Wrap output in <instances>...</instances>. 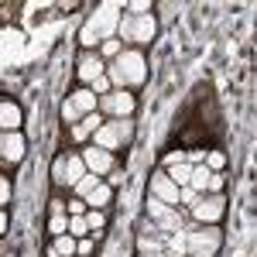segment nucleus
I'll return each mask as SVG.
<instances>
[{
    "label": "nucleus",
    "instance_id": "f257e3e1",
    "mask_svg": "<svg viewBox=\"0 0 257 257\" xmlns=\"http://www.w3.org/2000/svg\"><path fill=\"white\" fill-rule=\"evenodd\" d=\"M219 134H223V113H219V103L213 96V86L199 82L175 117L172 148L178 144L182 151H192V148H206L209 151V144L219 141Z\"/></svg>",
    "mask_w": 257,
    "mask_h": 257
},
{
    "label": "nucleus",
    "instance_id": "f03ea898",
    "mask_svg": "<svg viewBox=\"0 0 257 257\" xmlns=\"http://www.w3.org/2000/svg\"><path fill=\"white\" fill-rule=\"evenodd\" d=\"M106 76L110 82L123 89V86H141V82L148 79V65H144V55L141 52H123L120 59H113L106 65Z\"/></svg>",
    "mask_w": 257,
    "mask_h": 257
},
{
    "label": "nucleus",
    "instance_id": "7ed1b4c3",
    "mask_svg": "<svg viewBox=\"0 0 257 257\" xmlns=\"http://www.w3.org/2000/svg\"><path fill=\"white\" fill-rule=\"evenodd\" d=\"M219 247H223L219 226H196V230H185V254L189 257H216Z\"/></svg>",
    "mask_w": 257,
    "mask_h": 257
},
{
    "label": "nucleus",
    "instance_id": "20e7f679",
    "mask_svg": "<svg viewBox=\"0 0 257 257\" xmlns=\"http://www.w3.org/2000/svg\"><path fill=\"white\" fill-rule=\"evenodd\" d=\"M223 213H226V196L223 192H206L192 206V219H196L199 226H216L219 219H223Z\"/></svg>",
    "mask_w": 257,
    "mask_h": 257
},
{
    "label": "nucleus",
    "instance_id": "39448f33",
    "mask_svg": "<svg viewBox=\"0 0 257 257\" xmlns=\"http://www.w3.org/2000/svg\"><path fill=\"white\" fill-rule=\"evenodd\" d=\"M106 65L110 62L103 59L99 52H79V59H76V79H79V86H93L96 79H103Z\"/></svg>",
    "mask_w": 257,
    "mask_h": 257
},
{
    "label": "nucleus",
    "instance_id": "423d86ee",
    "mask_svg": "<svg viewBox=\"0 0 257 257\" xmlns=\"http://www.w3.org/2000/svg\"><path fill=\"white\" fill-rule=\"evenodd\" d=\"M144 209H148V216L151 219H158L161 223V230L165 233H172V230H185L182 226V213H178V206H168V202H161L158 196H148V202H144Z\"/></svg>",
    "mask_w": 257,
    "mask_h": 257
},
{
    "label": "nucleus",
    "instance_id": "0eeeda50",
    "mask_svg": "<svg viewBox=\"0 0 257 257\" xmlns=\"http://www.w3.org/2000/svg\"><path fill=\"white\" fill-rule=\"evenodd\" d=\"M99 110L113 113L117 120L134 117V110H138V96H134V93H127V89H113L110 96H99Z\"/></svg>",
    "mask_w": 257,
    "mask_h": 257
},
{
    "label": "nucleus",
    "instance_id": "6e6552de",
    "mask_svg": "<svg viewBox=\"0 0 257 257\" xmlns=\"http://www.w3.org/2000/svg\"><path fill=\"white\" fill-rule=\"evenodd\" d=\"M123 38L134 41V45H151L155 38V18L144 14V18H127L123 21Z\"/></svg>",
    "mask_w": 257,
    "mask_h": 257
},
{
    "label": "nucleus",
    "instance_id": "1a4fd4ad",
    "mask_svg": "<svg viewBox=\"0 0 257 257\" xmlns=\"http://www.w3.org/2000/svg\"><path fill=\"white\" fill-rule=\"evenodd\" d=\"M21 158H24V134L21 131L0 134V161H4V168H14Z\"/></svg>",
    "mask_w": 257,
    "mask_h": 257
},
{
    "label": "nucleus",
    "instance_id": "9d476101",
    "mask_svg": "<svg viewBox=\"0 0 257 257\" xmlns=\"http://www.w3.org/2000/svg\"><path fill=\"white\" fill-rule=\"evenodd\" d=\"M82 161H86V168H89L93 175H110V172H113V155L103 151V148H96L93 141L82 148Z\"/></svg>",
    "mask_w": 257,
    "mask_h": 257
},
{
    "label": "nucleus",
    "instance_id": "9b49d317",
    "mask_svg": "<svg viewBox=\"0 0 257 257\" xmlns=\"http://www.w3.org/2000/svg\"><path fill=\"white\" fill-rule=\"evenodd\" d=\"M178 189L175 182H172V175L165 172V168H158L155 175H151V196H158L161 202H168V206H178Z\"/></svg>",
    "mask_w": 257,
    "mask_h": 257
},
{
    "label": "nucleus",
    "instance_id": "f8f14e48",
    "mask_svg": "<svg viewBox=\"0 0 257 257\" xmlns=\"http://www.w3.org/2000/svg\"><path fill=\"white\" fill-rule=\"evenodd\" d=\"M21 123H24V113H21V103L11 96L0 99V127H4V134H11V131H21Z\"/></svg>",
    "mask_w": 257,
    "mask_h": 257
},
{
    "label": "nucleus",
    "instance_id": "ddd939ff",
    "mask_svg": "<svg viewBox=\"0 0 257 257\" xmlns=\"http://www.w3.org/2000/svg\"><path fill=\"white\" fill-rule=\"evenodd\" d=\"M45 257H79V240L72 237V233L55 237L48 247H45Z\"/></svg>",
    "mask_w": 257,
    "mask_h": 257
},
{
    "label": "nucleus",
    "instance_id": "4468645a",
    "mask_svg": "<svg viewBox=\"0 0 257 257\" xmlns=\"http://www.w3.org/2000/svg\"><path fill=\"white\" fill-rule=\"evenodd\" d=\"M93 144H96V148H103V151H110V155H113L117 148H123V141H120L117 127H113V120H106L96 134H93Z\"/></svg>",
    "mask_w": 257,
    "mask_h": 257
},
{
    "label": "nucleus",
    "instance_id": "2eb2a0df",
    "mask_svg": "<svg viewBox=\"0 0 257 257\" xmlns=\"http://www.w3.org/2000/svg\"><path fill=\"white\" fill-rule=\"evenodd\" d=\"M103 123H106V120H103V113H99V110H96V113H89V117H82L79 127H72V141H76V144H82V141H93V134H96Z\"/></svg>",
    "mask_w": 257,
    "mask_h": 257
},
{
    "label": "nucleus",
    "instance_id": "dca6fc26",
    "mask_svg": "<svg viewBox=\"0 0 257 257\" xmlns=\"http://www.w3.org/2000/svg\"><path fill=\"white\" fill-rule=\"evenodd\" d=\"M69 99H72V103L79 106V113H82V117L96 113V106H99V96L93 93V89H89V86H79V89H76V93H72Z\"/></svg>",
    "mask_w": 257,
    "mask_h": 257
},
{
    "label": "nucleus",
    "instance_id": "f3484780",
    "mask_svg": "<svg viewBox=\"0 0 257 257\" xmlns=\"http://www.w3.org/2000/svg\"><path fill=\"white\" fill-rule=\"evenodd\" d=\"M52 185L55 189H69V155L65 151L55 155V161H52Z\"/></svg>",
    "mask_w": 257,
    "mask_h": 257
},
{
    "label": "nucleus",
    "instance_id": "a211bd4d",
    "mask_svg": "<svg viewBox=\"0 0 257 257\" xmlns=\"http://www.w3.org/2000/svg\"><path fill=\"white\" fill-rule=\"evenodd\" d=\"M213 175H216V172H213L209 165H196V172H192V189H196L199 196H206V192H209V182H213Z\"/></svg>",
    "mask_w": 257,
    "mask_h": 257
},
{
    "label": "nucleus",
    "instance_id": "6ab92c4d",
    "mask_svg": "<svg viewBox=\"0 0 257 257\" xmlns=\"http://www.w3.org/2000/svg\"><path fill=\"white\" fill-rule=\"evenodd\" d=\"M86 202H89V209H106V206L113 202V185H106V182H103L96 192H89V196H86Z\"/></svg>",
    "mask_w": 257,
    "mask_h": 257
},
{
    "label": "nucleus",
    "instance_id": "aec40b11",
    "mask_svg": "<svg viewBox=\"0 0 257 257\" xmlns=\"http://www.w3.org/2000/svg\"><path fill=\"white\" fill-rule=\"evenodd\" d=\"M86 175H89V168H86L82 155H69V189H76Z\"/></svg>",
    "mask_w": 257,
    "mask_h": 257
},
{
    "label": "nucleus",
    "instance_id": "412c9836",
    "mask_svg": "<svg viewBox=\"0 0 257 257\" xmlns=\"http://www.w3.org/2000/svg\"><path fill=\"white\" fill-rule=\"evenodd\" d=\"M86 223H89V233L99 240L103 230H106V223H110V216H106V209H89V213H86Z\"/></svg>",
    "mask_w": 257,
    "mask_h": 257
},
{
    "label": "nucleus",
    "instance_id": "4be33fe9",
    "mask_svg": "<svg viewBox=\"0 0 257 257\" xmlns=\"http://www.w3.org/2000/svg\"><path fill=\"white\" fill-rule=\"evenodd\" d=\"M192 172H196V165H189V161H182V165H175V168H168V175H172V182H175L178 189L192 185Z\"/></svg>",
    "mask_w": 257,
    "mask_h": 257
},
{
    "label": "nucleus",
    "instance_id": "5701e85b",
    "mask_svg": "<svg viewBox=\"0 0 257 257\" xmlns=\"http://www.w3.org/2000/svg\"><path fill=\"white\" fill-rule=\"evenodd\" d=\"M99 185H103V178H99V175H93V172H89V175H86V178H82V182H79V185L72 189V196L86 199V196H89V192H96Z\"/></svg>",
    "mask_w": 257,
    "mask_h": 257
},
{
    "label": "nucleus",
    "instance_id": "b1692460",
    "mask_svg": "<svg viewBox=\"0 0 257 257\" xmlns=\"http://www.w3.org/2000/svg\"><path fill=\"white\" fill-rule=\"evenodd\" d=\"M62 123H65V127H79L82 123V113H79V106H76L72 99L62 103Z\"/></svg>",
    "mask_w": 257,
    "mask_h": 257
},
{
    "label": "nucleus",
    "instance_id": "393cba45",
    "mask_svg": "<svg viewBox=\"0 0 257 257\" xmlns=\"http://www.w3.org/2000/svg\"><path fill=\"white\" fill-rule=\"evenodd\" d=\"M138 233H148V237H168V233L161 230V223H158V219H151V216H141L138 219Z\"/></svg>",
    "mask_w": 257,
    "mask_h": 257
},
{
    "label": "nucleus",
    "instance_id": "a878e982",
    "mask_svg": "<svg viewBox=\"0 0 257 257\" xmlns=\"http://www.w3.org/2000/svg\"><path fill=\"white\" fill-rule=\"evenodd\" d=\"M69 223H72V216H52L48 219V237H65L69 233Z\"/></svg>",
    "mask_w": 257,
    "mask_h": 257
},
{
    "label": "nucleus",
    "instance_id": "bb28decb",
    "mask_svg": "<svg viewBox=\"0 0 257 257\" xmlns=\"http://www.w3.org/2000/svg\"><path fill=\"white\" fill-rule=\"evenodd\" d=\"M185 158H189V151H182V148H172V151H165V155H161V168L168 172V168H175V165H182Z\"/></svg>",
    "mask_w": 257,
    "mask_h": 257
},
{
    "label": "nucleus",
    "instance_id": "cd10ccee",
    "mask_svg": "<svg viewBox=\"0 0 257 257\" xmlns=\"http://www.w3.org/2000/svg\"><path fill=\"white\" fill-rule=\"evenodd\" d=\"M99 55L106 62H113V59H120L123 52H120V38H103V45H99Z\"/></svg>",
    "mask_w": 257,
    "mask_h": 257
},
{
    "label": "nucleus",
    "instance_id": "c85d7f7f",
    "mask_svg": "<svg viewBox=\"0 0 257 257\" xmlns=\"http://www.w3.org/2000/svg\"><path fill=\"white\" fill-rule=\"evenodd\" d=\"M69 233H72L76 240L93 237V233H89V223H86V216H72V223H69Z\"/></svg>",
    "mask_w": 257,
    "mask_h": 257
},
{
    "label": "nucleus",
    "instance_id": "c756f323",
    "mask_svg": "<svg viewBox=\"0 0 257 257\" xmlns=\"http://www.w3.org/2000/svg\"><path fill=\"white\" fill-rule=\"evenodd\" d=\"M65 209H69V216H86L89 213V202L79 196H72V199H65Z\"/></svg>",
    "mask_w": 257,
    "mask_h": 257
},
{
    "label": "nucleus",
    "instance_id": "7c9ffc66",
    "mask_svg": "<svg viewBox=\"0 0 257 257\" xmlns=\"http://www.w3.org/2000/svg\"><path fill=\"white\" fill-rule=\"evenodd\" d=\"M113 127H117V134L123 144H131V138H134V120L131 117H123V120H113Z\"/></svg>",
    "mask_w": 257,
    "mask_h": 257
},
{
    "label": "nucleus",
    "instance_id": "2f4dec72",
    "mask_svg": "<svg viewBox=\"0 0 257 257\" xmlns=\"http://www.w3.org/2000/svg\"><path fill=\"white\" fill-rule=\"evenodd\" d=\"M206 165H209L213 172H223V165H226V155H223L219 148H209V151H206Z\"/></svg>",
    "mask_w": 257,
    "mask_h": 257
},
{
    "label": "nucleus",
    "instance_id": "473e14b6",
    "mask_svg": "<svg viewBox=\"0 0 257 257\" xmlns=\"http://www.w3.org/2000/svg\"><path fill=\"white\" fill-rule=\"evenodd\" d=\"M178 202H182V206H189V209H192V206H196V202H199V192H196V189H192V185H185V189H182V192H178Z\"/></svg>",
    "mask_w": 257,
    "mask_h": 257
},
{
    "label": "nucleus",
    "instance_id": "72a5a7b5",
    "mask_svg": "<svg viewBox=\"0 0 257 257\" xmlns=\"http://www.w3.org/2000/svg\"><path fill=\"white\" fill-rule=\"evenodd\" d=\"M110 86H113V82H110V76H103V79H96L89 89H93L96 96H110Z\"/></svg>",
    "mask_w": 257,
    "mask_h": 257
},
{
    "label": "nucleus",
    "instance_id": "f704fd0d",
    "mask_svg": "<svg viewBox=\"0 0 257 257\" xmlns=\"http://www.w3.org/2000/svg\"><path fill=\"white\" fill-rule=\"evenodd\" d=\"M7 202H11V178L0 175V206L7 209Z\"/></svg>",
    "mask_w": 257,
    "mask_h": 257
},
{
    "label": "nucleus",
    "instance_id": "c9c22d12",
    "mask_svg": "<svg viewBox=\"0 0 257 257\" xmlns=\"http://www.w3.org/2000/svg\"><path fill=\"white\" fill-rule=\"evenodd\" d=\"M48 209H52V216H69V209H65V202H62L59 196L48 199Z\"/></svg>",
    "mask_w": 257,
    "mask_h": 257
},
{
    "label": "nucleus",
    "instance_id": "e433bc0d",
    "mask_svg": "<svg viewBox=\"0 0 257 257\" xmlns=\"http://www.w3.org/2000/svg\"><path fill=\"white\" fill-rule=\"evenodd\" d=\"M93 247H96V237H82L79 240V257H89V254H93Z\"/></svg>",
    "mask_w": 257,
    "mask_h": 257
},
{
    "label": "nucleus",
    "instance_id": "4c0bfd02",
    "mask_svg": "<svg viewBox=\"0 0 257 257\" xmlns=\"http://www.w3.org/2000/svg\"><path fill=\"white\" fill-rule=\"evenodd\" d=\"M223 185H226V175H223V172H216V175H213V182H209V192H223Z\"/></svg>",
    "mask_w": 257,
    "mask_h": 257
},
{
    "label": "nucleus",
    "instance_id": "58836bf2",
    "mask_svg": "<svg viewBox=\"0 0 257 257\" xmlns=\"http://www.w3.org/2000/svg\"><path fill=\"white\" fill-rule=\"evenodd\" d=\"M0 11H4L0 18H4V24H7V21H11V18H14V14H18V4H4Z\"/></svg>",
    "mask_w": 257,
    "mask_h": 257
},
{
    "label": "nucleus",
    "instance_id": "ea45409f",
    "mask_svg": "<svg viewBox=\"0 0 257 257\" xmlns=\"http://www.w3.org/2000/svg\"><path fill=\"white\" fill-rule=\"evenodd\" d=\"M120 182H123V172H117V168H113V172L106 175V185H113V189H117Z\"/></svg>",
    "mask_w": 257,
    "mask_h": 257
}]
</instances>
